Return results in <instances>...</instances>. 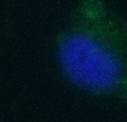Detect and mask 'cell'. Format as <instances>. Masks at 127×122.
Here are the masks:
<instances>
[{"instance_id": "obj_1", "label": "cell", "mask_w": 127, "mask_h": 122, "mask_svg": "<svg viewBox=\"0 0 127 122\" xmlns=\"http://www.w3.org/2000/svg\"><path fill=\"white\" fill-rule=\"evenodd\" d=\"M56 58L68 82L127 100V20L105 0H79L59 30Z\"/></svg>"}]
</instances>
